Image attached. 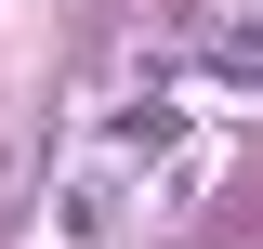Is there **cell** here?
<instances>
[{
  "instance_id": "obj_1",
  "label": "cell",
  "mask_w": 263,
  "mask_h": 249,
  "mask_svg": "<svg viewBox=\"0 0 263 249\" xmlns=\"http://www.w3.org/2000/svg\"><path fill=\"white\" fill-rule=\"evenodd\" d=\"M197 92L250 105V13H224V27H211V53H197Z\"/></svg>"
},
{
  "instance_id": "obj_2",
  "label": "cell",
  "mask_w": 263,
  "mask_h": 249,
  "mask_svg": "<svg viewBox=\"0 0 263 249\" xmlns=\"http://www.w3.org/2000/svg\"><path fill=\"white\" fill-rule=\"evenodd\" d=\"M105 131H119V157H158L171 131H184V105H171V92H145V105H119Z\"/></svg>"
}]
</instances>
